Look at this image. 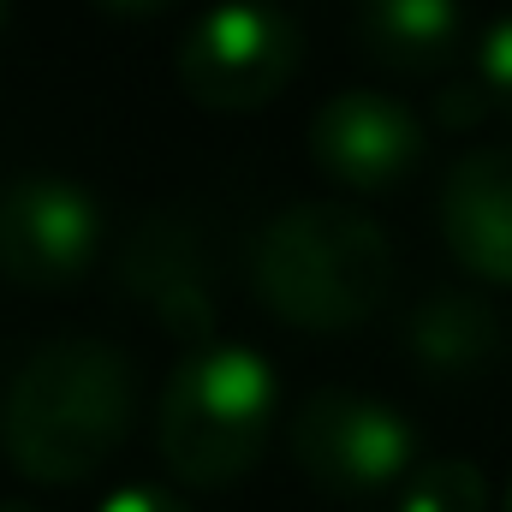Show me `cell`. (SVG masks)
<instances>
[{
  "label": "cell",
  "mask_w": 512,
  "mask_h": 512,
  "mask_svg": "<svg viewBox=\"0 0 512 512\" xmlns=\"http://www.w3.org/2000/svg\"><path fill=\"white\" fill-rule=\"evenodd\" d=\"M137 376L114 340L66 334L24 358L0 405L6 459L48 489L90 483L131 435Z\"/></svg>",
  "instance_id": "1"
},
{
  "label": "cell",
  "mask_w": 512,
  "mask_h": 512,
  "mask_svg": "<svg viewBox=\"0 0 512 512\" xmlns=\"http://www.w3.org/2000/svg\"><path fill=\"white\" fill-rule=\"evenodd\" d=\"M256 298L304 334L364 328L393 292L387 233L346 203H298L256 239Z\"/></svg>",
  "instance_id": "2"
},
{
  "label": "cell",
  "mask_w": 512,
  "mask_h": 512,
  "mask_svg": "<svg viewBox=\"0 0 512 512\" xmlns=\"http://www.w3.org/2000/svg\"><path fill=\"white\" fill-rule=\"evenodd\" d=\"M274 423V376L251 346L191 352L161 393L155 441L179 483L227 489L262 459Z\"/></svg>",
  "instance_id": "3"
},
{
  "label": "cell",
  "mask_w": 512,
  "mask_h": 512,
  "mask_svg": "<svg viewBox=\"0 0 512 512\" xmlns=\"http://www.w3.org/2000/svg\"><path fill=\"white\" fill-rule=\"evenodd\" d=\"M304 60L298 24L268 0H221L179 48V84L215 114H251L274 102Z\"/></svg>",
  "instance_id": "4"
},
{
  "label": "cell",
  "mask_w": 512,
  "mask_h": 512,
  "mask_svg": "<svg viewBox=\"0 0 512 512\" xmlns=\"http://www.w3.org/2000/svg\"><path fill=\"white\" fill-rule=\"evenodd\" d=\"M411 423L370 399V393H346V387H322L304 399L298 423H292V459L298 471L340 501H370L387 495L405 471H411Z\"/></svg>",
  "instance_id": "5"
},
{
  "label": "cell",
  "mask_w": 512,
  "mask_h": 512,
  "mask_svg": "<svg viewBox=\"0 0 512 512\" xmlns=\"http://www.w3.org/2000/svg\"><path fill=\"white\" fill-rule=\"evenodd\" d=\"M102 256V215L72 179H18L0 191V274L24 292L78 286Z\"/></svg>",
  "instance_id": "6"
},
{
  "label": "cell",
  "mask_w": 512,
  "mask_h": 512,
  "mask_svg": "<svg viewBox=\"0 0 512 512\" xmlns=\"http://www.w3.org/2000/svg\"><path fill=\"white\" fill-rule=\"evenodd\" d=\"M310 155L334 185L382 197L423 161V126L399 96L340 90L310 120Z\"/></svg>",
  "instance_id": "7"
},
{
  "label": "cell",
  "mask_w": 512,
  "mask_h": 512,
  "mask_svg": "<svg viewBox=\"0 0 512 512\" xmlns=\"http://www.w3.org/2000/svg\"><path fill=\"white\" fill-rule=\"evenodd\" d=\"M120 280L167 334L179 340L215 334V262L191 221L149 215L120 251Z\"/></svg>",
  "instance_id": "8"
},
{
  "label": "cell",
  "mask_w": 512,
  "mask_h": 512,
  "mask_svg": "<svg viewBox=\"0 0 512 512\" xmlns=\"http://www.w3.org/2000/svg\"><path fill=\"white\" fill-rule=\"evenodd\" d=\"M441 239L465 274L512 286V149H471L447 173Z\"/></svg>",
  "instance_id": "9"
},
{
  "label": "cell",
  "mask_w": 512,
  "mask_h": 512,
  "mask_svg": "<svg viewBox=\"0 0 512 512\" xmlns=\"http://www.w3.org/2000/svg\"><path fill=\"white\" fill-rule=\"evenodd\" d=\"M405 346H411V358H417L423 376H435V382H471L501 352V322H495V310L477 292L441 286V292H429L411 310Z\"/></svg>",
  "instance_id": "10"
},
{
  "label": "cell",
  "mask_w": 512,
  "mask_h": 512,
  "mask_svg": "<svg viewBox=\"0 0 512 512\" xmlns=\"http://www.w3.org/2000/svg\"><path fill=\"white\" fill-rule=\"evenodd\" d=\"M358 48L393 72H435L459 48V0H358Z\"/></svg>",
  "instance_id": "11"
},
{
  "label": "cell",
  "mask_w": 512,
  "mask_h": 512,
  "mask_svg": "<svg viewBox=\"0 0 512 512\" xmlns=\"http://www.w3.org/2000/svg\"><path fill=\"white\" fill-rule=\"evenodd\" d=\"M393 512H489V483H483L477 465L441 459V465H423L405 483V495H399Z\"/></svg>",
  "instance_id": "12"
},
{
  "label": "cell",
  "mask_w": 512,
  "mask_h": 512,
  "mask_svg": "<svg viewBox=\"0 0 512 512\" xmlns=\"http://www.w3.org/2000/svg\"><path fill=\"white\" fill-rule=\"evenodd\" d=\"M477 72H483V90H489V102L512 114V18H501V24L483 36Z\"/></svg>",
  "instance_id": "13"
},
{
  "label": "cell",
  "mask_w": 512,
  "mask_h": 512,
  "mask_svg": "<svg viewBox=\"0 0 512 512\" xmlns=\"http://www.w3.org/2000/svg\"><path fill=\"white\" fill-rule=\"evenodd\" d=\"M96 512H185V501H179V495H167V489L131 483V489H114V495H108Z\"/></svg>",
  "instance_id": "14"
},
{
  "label": "cell",
  "mask_w": 512,
  "mask_h": 512,
  "mask_svg": "<svg viewBox=\"0 0 512 512\" xmlns=\"http://www.w3.org/2000/svg\"><path fill=\"white\" fill-rule=\"evenodd\" d=\"M483 108H489V90H477V84H453V90L441 96V120H447V126H471Z\"/></svg>",
  "instance_id": "15"
},
{
  "label": "cell",
  "mask_w": 512,
  "mask_h": 512,
  "mask_svg": "<svg viewBox=\"0 0 512 512\" xmlns=\"http://www.w3.org/2000/svg\"><path fill=\"white\" fill-rule=\"evenodd\" d=\"M102 6H114V12H131V18H143V12H161V6H173V0H102Z\"/></svg>",
  "instance_id": "16"
},
{
  "label": "cell",
  "mask_w": 512,
  "mask_h": 512,
  "mask_svg": "<svg viewBox=\"0 0 512 512\" xmlns=\"http://www.w3.org/2000/svg\"><path fill=\"white\" fill-rule=\"evenodd\" d=\"M0 512H36V507H18V501H0Z\"/></svg>",
  "instance_id": "17"
},
{
  "label": "cell",
  "mask_w": 512,
  "mask_h": 512,
  "mask_svg": "<svg viewBox=\"0 0 512 512\" xmlns=\"http://www.w3.org/2000/svg\"><path fill=\"white\" fill-rule=\"evenodd\" d=\"M507 512H512V483H507Z\"/></svg>",
  "instance_id": "18"
},
{
  "label": "cell",
  "mask_w": 512,
  "mask_h": 512,
  "mask_svg": "<svg viewBox=\"0 0 512 512\" xmlns=\"http://www.w3.org/2000/svg\"><path fill=\"white\" fill-rule=\"evenodd\" d=\"M0 12H6V0H0Z\"/></svg>",
  "instance_id": "19"
}]
</instances>
